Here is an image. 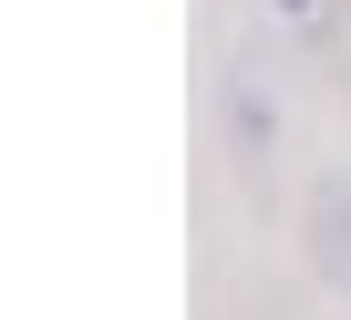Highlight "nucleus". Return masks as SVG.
<instances>
[{"label": "nucleus", "mask_w": 351, "mask_h": 320, "mask_svg": "<svg viewBox=\"0 0 351 320\" xmlns=\"http://www.w3.org/2000/svg\"><path fill=\"white\" fill-rule=\"evenodd\" d=\"M300 258H310L320 289L351 299V176H341V166L310 176V197H300Z\"/></svg>", "instance_id": "1"}, {"label": "nucleus", "mask_w": 351, "mask_h": 320, "mask_svg": "<svg viewBox=\"0 0 351 320\" xmlns=\"http://www.w3.org/2000/svg\"><path fill=\"white\" fill-rule=\"evenodd\" d=\"M217 124H228V155H238V166L269 176V155H279V93H269L258 62H228V83H217Z\"/></svg>", "instance_id": "2"}, {"label": "nucleus", "mask_w": 351, "mask_h": 320, "mask_svg": "<svg viewBox=\"0 0 351 320\" xmlns=\"http://www.w3.org/2000/svg\"><path fill=\"white\" fill-rule=\"evenodd\" d=\"M258 11H269L279 32H300V21H320V0H258Z\"/></svg>", "instance_id": "3"}, {"label": "nucleus", "mask_w": 351, "mask_h": 320, "mask_svg": "<svg viewBox=\"0 0 351 320\" xmlns=\"http://www.w3.org/2000/svg\"><path fill=\"white\" fill-rule=\"evenodd\" d=\"M330 62H341V93H351V0H341V21H330Z\"/></svg>", "instance_id": "4"}]
</instances>
